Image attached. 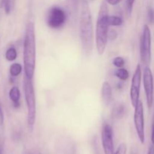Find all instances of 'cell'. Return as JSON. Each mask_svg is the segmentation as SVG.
Returning <instances> with one entry per match:
<instances>
[{"label": "cell", "instance_id": "1", "mask_svg": "<svg viewBox=\"0 0 154 154\" xmlns=\"http://www.w3.org/2000/svg\"><path fill=\"white\" fill-rule=\"evenodd\" d=\"M80 38L81 45L85 54H90L93 48L94 32L92 14L89 3L81 0V14H80Z\"/></svg>", "mask_w": 154, "mask_h": 154}, {"label": "cell", "instance_id": "2", "mask_svg": "<svg viewBox=\"0 0 154 154\" xmlns=\"http://www.w3.org/2000/svg\"><path fill=\"white\" fill-rule=\"evenodd\" d=\"M36 63V43L35 24L29 22L26 25L23 43V65L25 76L32 79Z\"/></svg>", "mask_w": 154, "mask_h": 154}, {"label": "cell", "instance_id": "3", "mask_svg": "<svg viewBox=\"0 0 154 154\" xmlns=\"http://www.w3.org/2000/svg\"><path fill=\"white\" fill-rule=\"evenodd\" d=\"M108 3L103 2L99 8L98 14L97 22H96V45L98 53L100 55L104 54L108 44V32L109 29V25L108 23Z\"/></svg>", "mask_w": 154, "mask_h": 154}, {"label": "cell", "instance_id": "4", "mask_svg": "<svg viewBox=\"0 0 154 154\" xmlns=\"http://www.w3.org/2000/svg\"><path fill=\"white\" fill-rule=\"evenodd\" d=\"M23 90L27 106V123L30 128H33L35 123L36 101L32 78H29L25 76L23 81Z\"/></svg>", "mask_w": 154, "mask_h": 154}, {"label": "cell", "instance_id": "5", "mask_svg": "<svg viewBox=\"0 0 154 154\" xmlns=\"http://www.w3.org/2000/svg\"><path fill=\"white\" fill-rule=\"evenodd\" d=\"M151 32L148 25H144L140 38V57L143 64L148 66L151 62Z\"/></svg>", "mask_w": 154, "mask_h": 154}, {"label": "cell", "instance_id": "6", "mask_svg": "<svg viewBox=\"0 0 154 154\" xmlns=\"http://www.w3.org/2000/svg\"><path fill=\"white\" fill-rule=\"evenodd\" d=\"M66 21V14L62 8L54 6L49 9L47 15V24L52 29H60Z\"/></svg>", "mask_w": 154, "mask_h": 154}, {"label": "cell", "instance_id": "7", "mask_svg": "<svg viewBox=\"0 0 154 154\" xmlns=\"http://www.w3.org/2000/svg\"><path fill=\"white\" fill-rule=\"evenodd\" d=\"M134 123L137 135L139 138L140 142L142 144L145 142V130H144V106L141 100L135 107L134 113Z\"/></svg>", "mask_w": 154, "mask_h": 154}, {"label": "cell", "instance_id": "8", "mask_svg": "<svg viewBox=\"0 0 154 154\" xmlns=\"http://www.w3.org/2000/svg\"><path fill=\"white\" fill-rule=\"evenodd\" d=\"M143 83L147 99V105L149 108L153 106L154 100V82L152 71L148 66H145L143 73Z\"/></svg>", "mask_w": 154, "mask_h": 154}, {"label": "cell", "instance_id": "9", "mask_svg": "<svg viewBox=\"0 0 154 154\" xmlns=\"http://www.w3.org/2000/svg\"><path fill=\"white\" fill-rule=\"evenodd\" d=\"M141 80H142V72L139 64L136 66L133 77L132 79V84L130 87V100L131 104L135 108L139 102L140 90H141Z\"/></svg>", "mask_w": 154, "mask_h": 154}, {"label": "cell", "instance_id": "10", "mask_svg": "<svg viewBox=\"0 0 154 154\" xmlns=\"http://www.w3.org/2000/svg\"><path fill=\"white\" fill-rule=\"evenodd\" d=\"M112 126L108 123H105L102 129V143L105 154H114V144L113 138Z\"/></svg>", "mask_w": 154, "mask_h": 154}, {"label": "cell", "instance_id": "11", "mask_svg": "<svg viewBox=\"0 0 154 154\" xmlns=\"http://www.w3.org/2000/svg\"><path fill=\"white\" fill-rule=\"evenodd\" d=\"M101 94H102V99L103 100V102L105 105H108L112 98V88L109 83L107 81L104 82L102 84Z\"/></svg>", "mask_w": 154, "mask_h": 154}, {"label": "cell", "instance_id": "12", "mask_svg": "<svg viewBox=\"0 0 154 154\" xmlns=\"http://www.w3.org/2000/svg\"><path fill=\"white\" fill-rule=\"evenodd\" d=\"M9 98L13 103L14 108H18L20 107V91L17 87H14L9 91Z\"/></svg>", "mask_w": 154, "mask_h": 154}, {"label": "cell", "instance_id": "13", "mask_svg": "<svg viewBox=\"0 0 154 154\" xmlns=\"http://www.w3.org/2000/svg\"><path fill=\"white\" fill-rule=\"evenodd\" d=\"M22 70L23 67L20 63H14L10 66L9 72H10L11 76L15 78V77H17L18 75H20Z\"/></svg>", "mask_w": 154, "mask_h": 154}, {"label": "cell", "instance_id": "14", "mask_svg": "<svg viewBox=\"0 0 154 154\" xmlns=\"http://www.w3.org/2000/svg\"><path fill=\"white\" fill-rule=\"evenodd\" d=\"M123 23V20L120 17L118 16H108V25L113 26H119L122 25Z\"/></svg>", "mask_w": 154, "mask_h": 154}, {"label": "cell", "instance_id": "15", "mask_svg": "<svg viewBox=\"0 0 154 154\" xmlns=\"http://www.w3.org/2000/svg\"><path fill=\"white\" fill-rule=\"evenodd\" d=\"M17 57V52L14 47H11L6 51L5 59L8 61H14L16 60Z\"/></svg>", "mask_w": 154, "mask_h": 154}, {"label": "cell", "instance_id": "16", "mask_svg": "<svg viewBox=\"0 0 154 154\" xmlns=\"http://www.w3.org/2000/svg\"><path fill=\"white\" fill-rule=\"evenodd\" d=\"M115 76L121 81H126L129 77V73L127 69L120 68L115 72Z\"/></svg>", "mask_w": 154, "mask_h": 154}, {"label": "cell", "instance_id": "17", "mask_svg": "<svg viewBox=\"0 0 154 154\" xmlns=\"http://www.w3.org/2000/svg\"><path fill=\"white\" fill-rule=\"evenodd\" d=\"M1 5L4 8L5 14H10L12 9V0H2Z\"/></svg>", "mask_w": 154, "mask_h": 154}, {"label": "cell", "instance_id": "18", "mask_svg": "<svg viewBox=\"0 0 154 154\" xmlns=\"http://www.w3.org/2000/svg\"><path fill=\"white\" fill-rule=\"evenodd\" d=\"M113 64L114 65V66L119 68V69L120 68H123L125 65V60L123 57H117L113 60Z\"/></svg>", "mask_w": 154, "mask_h": 154}, {"label": "cell", "instance_id": "19", "mask_svg": "<svg viewBox=\"0 0 154 154\" xmlns=\"http://www.w3.org/2000/svg\"><path fill=\"white\" fill-rule=\"evenodd\" d=\"M67 2L71 10L74 12H76L78 8L80 0H67Z\"/></svg>", "mask_w": 154, "mask_h": 154}, {"label": "cell", "instance_id": "20", "mask_svg": "<svg viewBox=\"0 0 154 154\" xmlns=\"http://www.w3.org/2000/svg\"><path fill=\"white\" fill-rule=\"evenodd\" d=\"M147 20L150 24H154V9L153 8H148L147 9Z\"/></svg>", "mask_w": 154, "mask_h": 154}, {"label": "cell", "instance_id": "21", "mask_svg": "<svg viewBox=\"0 0 154 154\" xmlns=\"http://www.w3.org/2000/svg\"><path fill=\"white\" fill-rule=\"evenodd\" d=\"M117 32L114 29H109L108 32V38L109 41H114L117 38Z\"/></svg>", "mask_w": 154, "mask_h": 154}, {"label": "cell", "instance_id": "22", "mask_svg": "<svg viewBox=\"0 0 154 154\" xmlns=\"http://www.w3.org/2000/svg\"><path fill=\"white\" fill-rule=\"evenodd\" d=\"M126 152H127V147L123 143L117 147V150L114 152V154H126Z\"/></svg>", "mask_w": 154, "mask_h": 154}, {"label": "cell", "instance_id": "23", "mask_svg": "<svg viewBox=\"0 0 154 154\" xmlns=\"http://www.w3.org/2000/svg\"><path fill=\"white\" fill-rule=\"evenodd\" d=\"M135 1V0H126V9H127V12L129 15H130L132 14Z\"/></svg>", "mask_w": 154, "mask_h": 154}, {"label": "cell", "instance_id": "24", "mask_svg": "<svg viewBox=\"0 0 154 154\" xmlns=\"http://www.w3.org/2000/svg\"><path fill=\"white\" fill-rule=\"evenodd\" d=\"M124 112V108L123 105H119L115 110H114V115L117 117H120Z\"/></svg>", "mask_w": 154, "mask_h": 154}, {"label": "cell", "instance_id": "25", "mask_svg": "<svg viewBox=\"0 0 154 154\" xmlns=\"http://www.w3.org/2000/svg\"><path fill=\"white\" fill-rule=\"evenodd\" d=\"M151 143L154 146V114L152 118V126H151Z\"/></svg>", "mask_w": 154, "mask_h": 154}, {"label": "cell", "instance_id": "26", "mask_svg": "<svg viewBox=\"0 0 154 154\" xmlns=\"http://www.w3.org/2000/svg\"><path fill=\"white\" fill-rule=\"evenodd\" d=\"M122 0H105V2L111 5H117Z\"/></svg>", "mask_w": 154, "mask_h": 154}, {"label": "cell", "instance_id": "27", "mask_svg": "<svg viewBox=\"0 0 154 154\" xmlns=\"http://www.w3.org/2000/svg\"><path fill=\"white\" fill-rule=\"evenodd\" d=\"M147 154H154V146L152 145L149 147L148 152H147Z\"/></svg>", "mask_w": 154, "mask_h": 154}, {"label": "cell", "instance_id": "28", "mask_svg": "<svg viewBox=\"0 0 154 154\" xmlns=\"http://www.w3.org/2000/svg\"><path fill=\"white\" fill-rule=\"evenodd\" d=\"M84 1L87 2H88V3H90V2H93V1H94V0H84Z\"/></svg>", "mask_w": 154, "mask_h": 154}, {"label": "cell", "instance_id": "29", "mask_svg": "<svg viewBox=\"0 0 154 154\" xmlns=\"http://www.w3.org/2000/svg\"><path fill=\"white\" fill-rule=\"evenodd\" d=\"M0 154H2V150L1 148H0Z\"/></svg>", "mask_w": 154, "mask_h": 154}, {"label": "cell", "instance_id": "30", "mask_svg": "<svg viewBox=\"0 0 154 154\" xmlns=\"http://www.w3.org/2000/svg\"><path fill=\"white\" fill-rule=\"evenodd\" d=\"M2 113V111H1V108H0V114H1Z\"/></svg>", "mask_w": 154, "mask_h": 154}, {"label": "cell", "instance_id": "31", "mask_svg": "<svg viewBox=\"0 0 154 154\" xmlns=\"http://www.w3.org/2000/svg\"><path fill=\"white\" fill-rule=\"evenodd\" d=\"M133 154H135V153H133Z\"/></svg>", "mask_w": 154, "mask_h": 154}]
</instances>
